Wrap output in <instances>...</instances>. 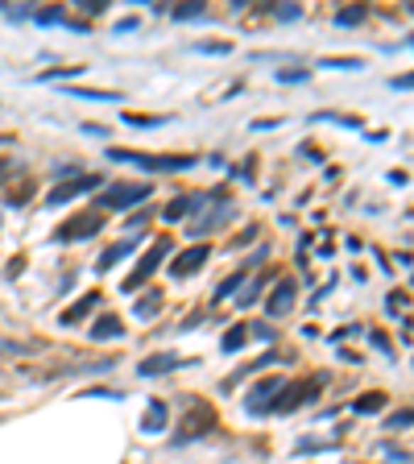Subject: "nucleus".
I'll return each mask as SVG.
<instances>
[{
    "mask_svg": "<svg viewBox=\"0 0 414 464\" xmlns=\"http://www.w3.org/2000/svg\"><path fill=\"white\" fill-rule=\"evenodd\" d=\"M112 162H133V166H146V171H162V174H174V171H191L195 158L191 153H137V149H108Z\"/></svg>",
    "mask_w": 414,
    "mask_h": 464,
    "instance_id": "f257e3e1",
    "label": "nucleus"
},
{
    "mask_svg": "<svg viewBox=\"0 0 414 464\" xmlns=\"http://www.w3.org/2000/svg\"><path fill=\"white\" fill-rule=\"evenodd\" d=\"M146 199H149V183H112V187H104V195L96 203L104 212H124V207L146 203Z\"/></svg>",
    "mask_w": 414,
    "mask_h": 464,
    "instance_id": "f03ea898",
    "label": "nucleus"
},
{
    "mask_svg": "<svg viewBox=\"0 0 414 464\" xmlns=\"http://www.w3.org/2000/svg\"><path fill=\"white\" fill-rule=\"evenodd\" d=\"M319 386H323L319 377H298V382H290V386H282V390H278V402H273L269 411H273V415H290L294 406H303V402H311V398H315Z\"/></svg>",
    "mask_w": 414,
    "mask_h": 464,
    "instance_id": "7ed1b4c3",
    "label": "nucleus"
},
{
    "mask_svg": "<svg viewBox=\"0 0 414 464\" xmlns=\"http://www.w3.org/2000/svg\"><path fill=\"white\" fill-rule=\"evenodd\" d=\"M96 187H104L99 174H71V178H62L58 187H50L46 203L50 207H58V203H71V199H79L83 191H96Z\"/></svg>",
    "mask_w": 414,
    "mask_h": 464,
    "instance_id": "20e7f679",
    "label": "nucleus"
},
{
    "mask_svg": "<svg viewBox=\"0 0 414 464\" xmlns=\"http://www.w3.org/2000/svg\"><path fill=\"white\" fill-rule=\"evenodd\" d=\"M212 427H216V411H212L207 402H191V415L183 423V436H174V443H191V440H199V436H207Z\"/></svg>",
    "mask_w": 414,
    "mask_h": 464,
    "instance_id": "39448f33",
    "label": "nucleus"
},
{
    "mask_svg": "<svg viewBox=\"0 0 414 464\" xmlns=\"http://www.w3.org/2000/svg\"><path fill=\"white\" fill-rule=\"evenodd\" d=\"M166 253H170V241H166V237H162V241L153 244V249H149L146 257H141V261H137V269H133V274H129V278H124V291H137V286H141V282H146L149 274H153V269L162 266V257H166Z\"/></svg>",
    "mask_w": 414,
    "mask_h": 464,
    "instance_id": "423d86ee",
    "label": "nucleus"
},
{
    "mask_svg": "<svg viewBox=\"0 0 414 464\" xmlns=\"http://www.w3.org/2000/svg\"><path fill=\"white\" fill-rule=\"evenodd\" d=\"M207 257H212L207 244H191V249H183V253L170 261V274L174 278H191V274H199V269L207 266Z\"/></svg>",
    "mask_w": 414,
    "mask_h": 464,
    "instance_id": "0eeeda50",
    "label": "nucleus"
},
{
    "mask_svg": "<svg viewBox=\"0 0 414 464\" xmlns=\"http://www.w3.org/2000/svg\"><path fill=\"white\" fill-rule=\"evenodd\" d=\"M278 390H282V377H266L261 386H253V394L244 398V406L253 415H269V398H278Z\"/></svg>",
    "mask_w": 414,
    "mask_h": 464,
    "instance_id": "6e6552de",
    "label": "nucleus"
},
{
    "mask_svg": "<svg viewBox=\"0 0 414 464\" xmlns=\"http://www.w3.org/2000/svg\"><path fill=\"white\" fill-rule=\"evenodd\" d=\"M99 224H104V216H75V220H67L54 232V241H79L87 232H99Z\"/></svg>",
    "mask_w": 414,
    "mask_h": 464,
    "instance_id": "1a4fd4ad",
    "label": "nucleus"
},
{
    "mask_svg": "<svg viewBox=\"0 0 414 464\" xmlns=\"http://www.w3.org/2000/svg\"><path fill=\"white\" fill-rule=\"evenodd\" d=\"M178 365H187L178 352H153V357L141 361V373H146V377H162V373H170V369H178Z\"/></svg>",
    "mask_w": 414,
    "mask_h": 464,
    "instance_id": "9d476101",
    "label": "nucleus"
},
{
    "mask_svg": "<svg viewBox=\"0 0 414 464\" xmlns=\"http://www.w3.org/2000/svg\"><path fill=\"white\" fill-rule=\"evenodd\" d=\"M294 307V278H282L273 291H269V315H286Z\"/></svg>",
    "mask_w": 414,
    "mask_h": 464,
    "instance_id": "9b49d317",
    "label": "nucleus"
},
{
    "mask_svg": "<svg viewBox=\"0 0 414 464\" xmlns=\"http://www.w3.org/2000/svg\"><path fill=\"white\" fill-rule=\"evenodd\" d=\"M133 253V241H121V244H108L104 253H99V261H96V274H108V269L116 266V261H124Z\"/></svg>",
    "mask_w": 414,
    "mask_h": 464,
    "instance_id": "f8f14e48",
    "label": "nucleus"
},
{
    "mask_svg": "<svg viewBox=\"0 0 414 464\" xmlns=\"http://www.w3.org/2000/svg\"><path fill=\"white\" fill-rule=\"evenodd\" d=\"M116 336H124V323L116 315H99L92 323V340H116Z\"/></svg>",
    "mask_w": 414,
    "mask_h": 464,
    "instance_id": "ddd939ff",
    "label": "nucleus"
},
{
    "mask_svg": "<svg viewBox=\"0 0 414 464\" xmlns=\"http://www.w3.org/2000/svg\"><path fill=\"white\" fill-rule=\"evenodd\" d=\"M96 303H99V294H96V291H92V294H83V298L75 303L71 311H62V323H79L83 315H92V311H96Z\"/></svg>",
    "mask_w": 414,
    "mask_h": 464,
    "instance_id": "4468645a",
    "label": "nucleus"
},
{
    "mask_svg": "<svg viewBox=\"0 0 414 464\" xmlns=\"http://www.w3.org/2000/svg\"><path fill=\"white\" fill-rule=\"evenodd\" d=\"M381 406H386V394H377V390L361 394V398H356V402H352V411H356V415H377V411H381Z\"/></svg>",
    "mask_w": 414,
    "mask_h": 464,
    "instance_id": "2eb2a0df",
    "label": "nucleus"
},
{
    "mask_svg": "<svg viewBox=\"0 0 414 464\" xmlns=\"http://www.w3.org/2000/svg\"><path fill=\"white\" fill-rule=\"evenodd\" d=\"M158 311H162V294H153V291H149L146 298L133 303V315H137V319H153Z\"/></svg>",
    "mask_w": 414,
    "mask_h": 464,
    "instance_id": "dca6fc26",
    "label": "nucleus"
},
{
    "mask_svg": "<svg viewBox=\"0 0 414 464\" xmlns=\"http://www.w3.org/2000/svg\"><path fill=\"white\" fill-rule=\"evenodd\" d=\"M141 427H146V431H162V427H166V402H149Z\"/></svg>",
    "mask_w": 414,
    "mask_h": 464,
    "instance_id": "f3484780",
    "label": "nucleus"
},
{
    "mask_svg": "<svg viewBox=\"0 0 414 464\" xmlns=\"http://www.w3.org/2000/svg\"><path fill=\"white\" fill-rule=\"evenodd\" d=\"M228 216H232V203H224V207H219V212H212V216H207L203 224H195V237H203L207 228H219V224L228 220Z\"/></svg>",
    "mask_w": 414,
    "mask_h": 464,
    "instance_id": "a211bd4d",
    "label": "nucleus"
},
{
    "mask_svg": "<svg viewBox=\"0 0 414 464\" xmlns=\"http://www.w3.org/2000/svg\"><path fill=\"white\" fill-rule=\"evenodd\" d=\"M71 96H83V99H116L121 104V96L116 92H99V87H67Z\"/></svg>",
    "mask_w": 414,
    "mask_h": 464,
    "instance_id": "6ab92c4d",
    "label": "nucleus"
},
{
    "mask_svg": "<svg viewBox=\"0 0 414 464\" xmlns=\"http://www.w3.org/2000/svg\"><path fill=\"white\" fill-rule=\"evenodd\" d=\"M244 340H249V328H228V336H224V352H236Z\"/></svg>",
    "mask_w": 414,
    "mask_h": 464,
    "instance_id": "aec40b11",
    "label": "nucleus"
},
{
    "mask_svg": "<svg viewBox=\"0 0 414 464\" xmlns=\"http://www.w3.org/2000/svg\"><path fill=\"white\" fill-rule=\"evenodd\" d=\"M124 121L137 124V129H158V124H166V117H141V112H124Z\"/></svg>",
    "mask_w": 414,
    "mask_h": 464,
    "instance_id": "412c9836",
    "label": "nucleus"
},
{
    "mask_svg": "<svg viewBox=\"0 0 414 464\" xmlns=\"http://www.w3.org/2000/svg\"><path fill=\"white\" fill-rule=\"evenodd\" d=\"M319 67H336V71H361L365 63H361V58H323Z\"/></svg>",
    "mask_w": 414,
    "mask_h": 464,
    "instance_id": "4be33fe9",
    "label": "nucleus"
},
{
    "mask_svg": "<svg viewBox=\"0 0 414 464\" xmlns=\"http://www.w3.org/2000/svg\"><path fill=\"white\" fill-rule=\"evenodd\" d=\"M365 21V9H340L336 13V25H361Z\"/></svg>",
    "mask_w": 414,
    "mask_h": 464,
    "instance_id": "5701e85b",
    "label": "nucleus"
},
{
    "mask_svg": "<svg viewBox=\"0 0 414 464\" xmlns=\"http://www.w3.org/2000/svg\"><path fill=\"white\" fill-rule=\"evenodd\" d=\"M241 282H244V274H232V278H228V282H224V286H219V291L212 294V303H219L224 294H232V291H236V286H241Z\"/></svg>",
    "mask_w": 414,
    "mask_h": 464,
    "instance_id": "b1692460",
    "label": "nucleus"
},
{
    "mask_svg": "<svg viewBox=\"0 0 414 464\" xmlns=\"http://www.w3.org/2000/svg\"><path fill=\"white\" fill-rule=\"evenodd\" d=\"M174 17H178V21H191V17H203V4H178V9H174Z\"/></svg>",
    "mask_w": 414,
    "mask_h": 464,
    "instance_id": "393cba45",
    "label": "nucleus"
},
{
    "mask_svg": "<svg viewBox=\"0 0 414 464\" xmlns=\"http://www.w3.org/2000/svg\"><path fill=\"white\" fill-rule=\"evenodd\" d=\"M410 423H414V406L410 411H393L390 415V427H410Z\"/></svg>",
    "mask_w": 414,
    "mask_h": 464,
    "instance_id": "a878e982",
    "label": "nucleus"
},
{
    "mask_svg": "<svg viewBox=\"0 0 414 464\" xmlns=\"http://www.w3.org/2000/svg\"><path fill=\"white\" fill-rule=\"evenodd\" d=\"M236 303H241V307H249V303H257V286H244V291H241V298H236Z\"/></svg>",
    "mask_w": 414,
    "mask_h": 464,
    "instance_id": "bb28decb",
    "label": "nucleus"
},
{
    "mask_svg": "<svg viewBox=\"0 0 414 464\" xmlns=\"http://www.w3.org/2000/svg\"><path fill=\"white\" fill-rule=\"evenodd\" d=\"M278 79H286V83H298V79H307V71H278Z\"/></svg>",
    "mask_w": 414,
    "mask_h": 464,
    "instance_id": "cd10ccee",
    "label": "nucleus"
},
{
    "mask_svg": "<svg viewBox=\"0 0 414 464\" xmlns=\"http://www.w3.org/2000/svg\"><path fill=\"white\" fill-rule=\"evenodd\" d=\"M393 87H414V75H406V79H393Z\"/></svg>",
    "mask_w": 414,
    "mask_h": 464,
    "instance_id": "c85d7f7f",
    "label": "nucleus"
}]
</instances>
